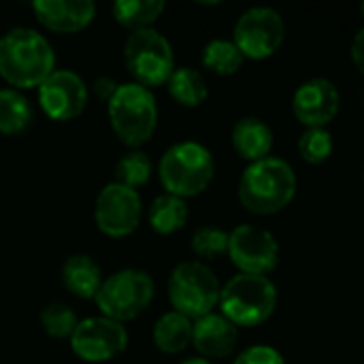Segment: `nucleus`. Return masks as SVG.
I'll return each instance as SVG.
<instances>
[{"instance_id":"34","label":"nucleus","mask_w":364,"mask_h":364,"mask_svg":"<svg viewBox=\"0 0 364 364\" xmlns=\"http://www.w3.org/2000/svg\"><path fill=\"white\" fill-rule=\"evenodd\" d=\"M363 179H364V171H363Z\"/></svg>"},{"instance_id":"32","label":"nucleus","mask_w":364,"mask_h":364,"mask_svg":"<svg viewBox=\"0 0 364 364\" xmlns=\"http://www.w3.org/2000/svg\"><path fill=\"white\" fill-rule=\"evenodd\" d=\"M181 364H211L207 358H188V360H183Z\"/></svg>"},{"instance_id":"14","label":"nucleus","mask_w":364,"mask_h":364,"mask_svg":"<svg viewBox=\"0 0 364 364\" xmlns=\"http://www.w3.org/2000/svg\"><path fill=\"white\" fill-rule=\"evenodd\" d=\"M341 96L333 81L324 77L301 83L292 96V113L307 128H326L339 113Z\"/></svg>"},{"instance_id":"19","label":"nucleus","mask_w":364,"mask_h":364,"mask_svg":"<svg viewBox=\"0 0 364 364\" xmlns=\"http://www.w3.org/2000/svg\"><path fill=\"white\" fill-rule=\"evenodd\" d=\"M154 343L164 354H179L192 343V320L168 311L154 326Z\"/></svg>"},{"instance_id":"12","label":"nucleus","mask_w":364,"mask_h":364,"mask_svg":"<svg viewBox=\"0 0 364 364\" xmlns=\"http://www.w3.org/2000/svg\"><path fill=\"white\" fill-rule=\"evenodd\" d=\"M128 346V333L122 322L100 318H87L77 324L70 348L85 363H107L122 354Z\"/></svg>"},{"instance_id":"11","label":"nucleus","mask_w":364,"mask_h":364,"mask_svg":"<svg viewBox=\"0 0 364 364\" xmlns=\"http://www.w3.org/2000/svg\"><path fill=\"white\" fill-rule=\"evenodd\" d=\"M94 220L100 232L113 239L132 235L141 222V196L122 183H109L100 190L94 207Z\"/></svg>"},{"instance_id":"5","label":"nucleus","mask_w":364,"mask_h":364,"mask_svg":"<svg viewBox=\"0 0 364 364\" xmlns=\"http://www.w3.org/2000/svg\"><path fill=\"white\" fill-rule=\"evenodd\" d=\"M109 119L122 143L130 147L147 143L158 124V105L149 87L141 83L119 85L109 100Z\"/></svg>"},{"instance_id":"16","label":"nucleus","mask_w":364,"mask_h":364,"mask_svg":"<svg viewBox=\"0 0 364 364\" xmlns=\"http://www.w3.org/2000/svg\"><path fill=\"white\" fill-rule=\"evenodd\" d=\"M239 339L237 326L222 314H209L192 324V346L205 358H226L235 352Z\"/></svg>"},{"instance_id":"20","label":"nucleus","mask_w":364,"mask_h":364,"mask_svg":"<svg viewBox=\"0 0 364 364\" xmlns=\"http://www.w3.org/2000/svg\"><path fill=\"white\" fill-rule=\"evenodd\" d=\"M188 205L173 194H160L149 209V224L158 235H173L188 222Z\"/></svg>"},{"instance_id":"25","label":"nucleus","mask_w":364,"mask_h":364,"mask_svg":"<svg viewBox=\"0 0 364 364\" xmlns=\"http://www.w3.org/2000/svg\"><path fill=\"white\" fill-rule=\"evenodd\" d=\"M151 177V160L143 151H130L124 158H119L115 166V179L117 183L126 188H141L149 181Z\"/></svg>"},{"instance_id":"13","label":"nucleus","mask_w":364,"mask_h":364,"mask_svg":"<svg viewBox=\"0 0 364 364\" xmlns=\"http://www.w3.org/2000/svg\"><path fill=\"white\" fill-rule=\"evenodd\" d=\"M38 105L47 117L55 122H70L85 111L87 87L73 70H53L38 85Z\"/></svg>"},{"instance_id":"6","label":"nucleus","mask_w":364,"mask_h":364,"mask_svg":"<svg viewBox=\"0 0 364 364\" xmlns=\"http://www.w3.org/2000/svg\"><path fill=\"white\" fill-rule=\"evenodd\" d=\"M220 282L203 262H181L175 267L168 279V299L177 314L198 320L213 314L220 303Z\"/></svg>"},{"instance_id":"31","label":"nucleus","mask_w":364,"mask_h":364,"mask_svg":"<svg viewBox=\"0 0 364 364\" xmlns=\"http://www.w3.org/2000/svg\"><path fill=\"white\" fill-rule=\"evenodd\" d=\"M352 62H354V66L360 70L364 75V28L363 30H358V34L354 36V41H352Z\"/></svg>"},{"instance_id":"23","label":"nucleus","mask_w":364,"mask_h":364,"mask_svg":"<svg viewBox=\"0 0 364 364\" xmlns=\"http://www.w3.org/2000/svg\"><path fill=\"white\" fill-rule=\"evenodd\" d=\"M168 92L183 107H198L209 96V87H207L203 75L190 66L175 68V73L168 79Z\"/></svg>"},{"instance_id":"30","label":"nucleus","mask_w":364,"mask_h":364,"mask_svg":"<svg viewBox=\"0 0 364 364\" xmlns=\"http://www.w3.org/2000/svg\"><path fill=\"white\" fill-rule=\"evenodd\" d=\"M117 87H119V85H117L111 77H100V79H96V83H94L96 96L102 98V100H107V102L115 96Z\"/></svg>"},{"instance_id":"2","label":"nucleus","mask_w":364,"mask_h":364,"mask_svg":"<svg viewBox=\"0 0 364 364\" xmlns=\"http://www.w3.org/2000/svg\"><path fill=\"white\" fill-rule=\"evenodd\" d=\"M296 194V173L282 158L252 162L239 179V200L254 215H273L286 209Z\"/></svg>"},{"instance_id":"15","label":"nucleus","mask_w":364,"mask_h":364,"mask_svg":"<svg viewBox=\"0 0 364 364\" xmlns=\"http://www.w3.org/2000/svg\"><path fill=\"white\" fill-rule=\"evenodd\" d=\"M32 9L38 21L60 34H73L83 30L96 15V4L92 0H36Z\"/></svg>"},{"instance_id":"4","label":"nucleus","mask_w":364,"mask_h":364,"mask_svg":"<svg viewBox=\"0 0 364 364\" xmlns=\"http://www.w3.org/2000/svg\"><path fill=\"white\" fill-rule=\"evenodd\" d=\"M222 316L237 328L258 326L267 322L277 305V290L264 275H235L220 292Z\"/></svg>"},{"instance_id":"22","label":"nucleus","mask_w":364,"mask_h":364,"mask_svg":"<svg viewBox=\"0 0 364 364\" xmlns=\"http://www.w3.org/2000/svg\"><path fill=\"white\" fill-rule=\"evenodd\" d=\"M243 62L245 58L239 47L226 38H213L203 49V66L218 77H230L239 73Z\"/></svg>"},{"instance_id":"26","label":"nucleus","mask_w":364,"mask_h":364,"mask_svg":"<svg viewBox=\"0 0 364 364\" xmlns=\"http://www.w3.org/2000/svg\"><path fill=\"white\" fill-rule=\"evenodd\" d=\"M333 134L326 128H307L299 139V154L307 164H322L333 154Z\"/></svg>"},{"instance_id":"21","label":"nucleus","mask_w":364,"mask_h":364,"mask_svg":"<svg viewBox=\"0 0 364 364\" xmlns=\"http://www.w3.org/2000/svg\"><path fill=\"white\" fill-rule=\"evenodd\" d=\"M164 11L162 0H117L113 4V17L119 26L136 30H147Z\"/></svg>"},{"instance_id":"7","label":"nucleus","mask_w":364,"mask_h":364,"mask_svg":"<svg viewBox=\"0 0 364 364\" xmlns=\"http://www.w3.org/2000/svg\"><path fill=\"white\" fill-rule=\"evenodd\" d=\"M154 279L145 271L124 269L107 277L96 294V305L105 318L115 322L134 320L154 299Z\"/></svg>"},{"instance_id":"9","label":"nucleus","mask_w":364,"mask_h":364,"mask_svg":"<svg viewBox=\"0 0 364 364\" xmlns=\"http://www.w3.org/2000/svg\"><path fill=\"white\" fill-rule=\"evenodd\" d=\"M284 36L286 23L282 13L271 6H254L239 17L232 43L239 47L243 58L264 60L282 47Z\"/></svg>"},{"instance_id":"3","label":"nucleus","mask_w":364,"mask_h":364,"mask_svg":"<svg viewBox=\"0 0 364 364\" xmlns=\"http://www.w3.org/2000/svg\"><path fill=\"white\" fill-rule=\"evenodd\" d=\"M158 173L166 194L190 198L209 188L215 175V162L205 145L196 141H181L164 151Z\"/></svg>"},{"instance_id":"29","label":"nucleus","mask_w":364,"mask_h":364,"mask_svg":"<svg viewBox=\"0 0 364 364\" xmlns=\"http://www.w3.org/2000/svg\"><path fill=\"white\" fill-rule=\"evenodd\" d=\"M235 364H286L284 356L269 346H252L237 356Z\"/></svg>"},{"instance_id":"28","label":"nucleus","mask_w":364,"mask_h":364,"mask_svg":"<svg viewBox=\"0 0 364 364\" xmlns=\"http://www.w3.org/2000/svg\"><path fill=\"white\" fill-rule=\"evenodd\" d=\"M228 239H230L228 232L213 228V226H205L194 232L192 250L196 256H200L205 260H213L222 254H228Z\"/></svg>"},{"instance_id":"33","label":"nucleus","mask_w":364,"mask_h":364,"mask_svg":"<svg viewBox=\"0 0 364 364\" xmlns=\"http://www.w3.org/2000/svg\"><path fill=\"white\" fill-rule=\"evenodd\" d=\"M360 13H363V17H364V2L360 4Z\"/></svg>"},{"instance_id":"27","label":"nucleus","mask_w":364,"mask_h":364,"mask_svg":"<svg viewBox=\"0 0 364 364\" xmlns=\"http://www.w3.org/2000/svg\"><path fill=\"white\" fill-rule=\"evenodd\" d=\"M41 324L45 328V333L49 337H55V339H70L79 320L75 316L73 309H68L66 305L62 303H51L47 305L43 311H41Z\"/></svg>"},{"instance_id":"8","label":"nucleus","mask_w":364,"mask_h":364,"mask_svg":"<svg viewBox=\"0 0 364 364\" xmlns=\"http://www.w3.org/2000/svg\"><path fill=\"white\" fill-rule=\"evenodd\" d=\"M124 58L128 70L145 87L168 83L175 73L173 47L168 38L154 28L132 32L124 45Z\"/></svg>"},{"instance_id":"10","label":"nucleus","mask_w":364,"mask_h":364,"mask_svg":"<svg viewBox=\"0 0 364 364\" xmlns=\"http://www.w3.org/2000/svg\"><path fill=\"white\" fill-rule=\"evenodd\" d=\"M228 256L241 273L267 277L279 262V245L269 230L243 224L230 232Z\"/></svg>"},{"instance_id":"1","label":"nucleus","mask_w":364,"mask_h":364,"mask_svg":"<svg viewBox=\"0 0 364 364\" xmlns=\"http://www.w3.org/2000/svg\"><path fill=\"white\" fill-rule=\"evenodd\" d=\"M55 66L51 43L32 28H13L0 38V77L21 90L38 87Z\"/></svg>"},{"instance_id":"17","label":"nucleus","mask_w":364,"mask_h":364,"mask_svg":"<svg viewBox=\"0 0 364 364\" xmlns=\"http://www.w3.org/2000/svg\"><path fill=\"white\" fill-rule=\"evenodd\" d=\"M232 147L243 160H264L273 149V130L260 117H243L232 128Z\"/></svg>"},{"instance_id":"24","label":"nucleus","mask_w":364,"mask_h":364,"mask_svg":"<svg viewBox=\"0 0 364 364\" xmlns=\"http://www.w3.org/2000/svg\"><path fill=\"white\" fill-rule=\"evenodd\" d=\"M32 109L17 90H0V132L17 134L28 128Z\"/></svg>"},{"instance_id":"18","label":"nucleus","mask_w":364,"mask_h":364,"mask_svg":"<svg viewBox=\"0 0 364 364\" xmlns=\"http://www.w3.org/2000/svg\"><path fill=\"white\" fill-rule=\"evenodd\" d=\"M62 284L66 290L79 299H96L102 286L100 267L83 254L70 256L62 267Z\"/></svg>"}]
</instances>
